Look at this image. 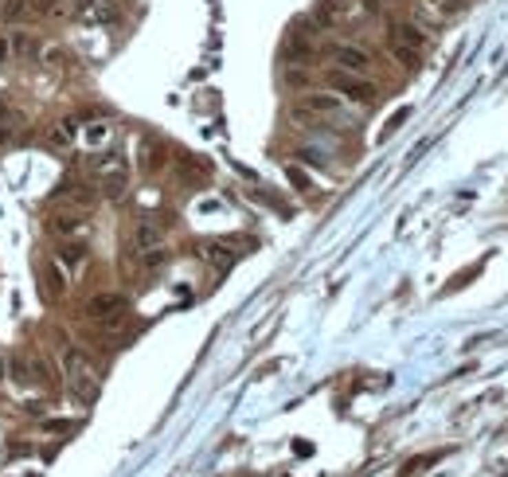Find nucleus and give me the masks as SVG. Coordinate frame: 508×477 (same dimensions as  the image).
I'll return each instance as SVG.
<instances>
[{
    "label": "nucleus",
    "instance_id": "obj_17",
    "mask_svg": "<svg viewBox=\"0 0 508 477\" xmlns=\"http://www.w3.org/2000/svg\"><path fill=\"white\" fill-rule=\"evenodd\" d=\"M141 165H145L149 172H157L160 165H165V149H160L157 141H149V145H145V157H141Z\"/></svg>",
    "mask_w": 508,
    "mask_h": 477
},
{
    "label": "nucleus",
    "instance_id": "obj_15",
    "mask_svg": "<svg viewBox=\"0 0 508 477\" xmlns=\"http://www.w3.org/2000/svg\"><path fill=\"white\" fill-rule=\"evenodd\" d=\"M8 47H12L16 59H28V55H36V39L28 36V32H12V36H8Z\"/></svg>",
    "mask_w": 508,
    "mask_h": 477
},
{
    "label": "nucleus",
    "instance_id": "obj_6",
    "mask_svg": "<svg viewBox=\"0 0 508 477\" xmlns=\"http://www.w3.org/2000/svg\"><path fill=\"white\" fill-rule=\"evenodd\" d=\"M47 227H51L55 239L67 243V239H83V235L90 231V220H86V211H78V208H63L47 220Z\"/></svg>",
    "mask_w": 508,
    "mask_h": 477
},
{
    "label": "nucleus",
    "instance_id": "obj_21",
    "mask_svg": "<svg viewBox=\"0 0 508 477\" xmlns=\"http://www.w3.org/2000/svg\"><path fill=\"white\" fill-rule=\"evenodd\" d=\"M43 430H47V434H71L74 423H67V418H47V423H43Z\"/></svg>",
    "mask_w": 508,
    "mask_h": 477
},
{
    "label": "nucleus",
    "instance_id": "obj_4",
    "mask_svg": "<svg viewBox=\"0 0 508 477\" xmlns=\"http://www.w3.org/2000/svg\"><path fill=\"white\" fill-rule=\"evenodd\" d=\"M328 83H332V90H337L340 98L356 102V106H372V102L379 98L375 83H368L363 74H344V71H332V74H328Z\"/></svg>",
    "mask_w": 508,
    "mask_h": 477
},
{
    "label": "nucleus",
    "instance_id": "obj_10",
    "mask_svg": "<svg viewBox=\"0 0 508 477\" xmlns=\"http://www.w3.org/2000/svg\"><path fill=\"white\" fill-rule=\"evenodd\" d=\"M55 262H59L67 274H74V270H83V262H86V243L83 239H67V243L55 251Z\"/></svg>",
    "mask_w": 508,
    "mask_h": 477
},
{
    "label": "nucleus",
    "instance_id": "obj_1",
    "mask_svg": "<svg viewBox=\"0 0 508 477\" xmlns=\"http://www.w3.org/2000/svg\"><path fill=\"white\" fill-rule=\"evenodd\" d=\"M125 313H129L125 294H94L86 301V321L98 325L102 332H118L125 325Z\"/></svg>",
    "mask_w": 508,
    "mask_h": 477
},
{
    "label": "nucleus",
    "instance_id": "obj_12",
    "mask_svg": "<svg viewBox=\"0 0 508 477\" xmlns=\"http://www.w3.org/2000/svg\"><path fill=\"white\" fill-rule=\"evenodd\" d=\"M74 134H78V122H74V118H63V122L51 125L47 145H51V149H67V145L74 141Z\"/></svg>",
    "mask_w": 508,
    "mask_h": 477
},
{
    "label": "nucleus",
    "instance_id": "obj_7",
    "mask_svg": "<svg viewBox=\"0 0 508 477\" xmlns=\"http://www.w3.org/2000/svg\"><path fill=\"white\" fill-rule=\"evenodd\" d=\"M328 59L337 63V71H344V74H368L372 71V55L363 47H356V43H337V47L328 51Z\"/></svg>",
    "mask_w": 508,
    "mask_h": 477
},
{
    "label": "nucleus",
    "instance_id": "obj_5",
    "mask_svg": "<svg viewBox=\"0 0 508 477\" xmlns=\"http://www.w3.org/2000/svg\"><path fill=\"white\" fill-rule=\"evenodd\" d=\"M340 110H344V98H340V94H321V90H309V94L293 106V118H301V122L309 118V122H313V118H337Z\"/></svg>",
    "mask_w": 508,
    "mask_h": 477
},
{
    "label": "nucleus",
    "instance_id": "obj_2",
    "mask_svg": "<svg viewBox=\"0 0 508 477\" xmlns=\"http://www.w3.org/2000/svg\"><path fill=\"white\" fill-rule=\"evenodd\" d=\"M94 172H98V184H102V196L109 200H121L125 196V184H129V169L118 153H98L94 157Z\"/></svg>",
    "mask_w": 508,
    "mask_h": 477
},
{
    "label": "nucleus",
    "instance_id": "obj_20",
    "mask_svg": "<svg viewBox=\"0 0 508 477\" xmlns=\"http://www.w3.org/2000/svg\"><path fill=\"white\" fill-rule=\"evenodd\" d=\"M0 125H12L16 134H20V114L8 106V98H0Z\"/></svg>",
    "mask_w": 508,
    "mask_h": 477
},
{
    "label": "nucleus",
    "instance_id": "obj_11",
    "mask_svg": "<svg viewBox=\"0 0 508 477\" xmlns=\"http://www.w3.org/2000/svg\"><path fill=\"white\" fill-rule=\"evenodd\" d=\"M391 43H399V47H411L423 55L426 47V32L419 24H391Z\"/></svg>",
    "mask_w": 508,
    "mask_h": 477
},
{
    "label": "nucleus",
    "instance_id": "obj_13",
    "mask_svg": "<svg viewBox=\"0 0 508 477\" xmlns=\"http://www.w3.org/2000/svg\"><path fill=\"white\" fill-rule=\"evenodd\" d=\"M78 8H83L86 16H94V20H118V0H83V4H78Z\"/></svg>",
    "mask_w": 508,
    "mask_h": 477
},
{
    "label": "nucleus",
    "instance_id": "obj_22",
    "mask_svg": "<svg viewBox=\"0 0 508 477\" xmlns=\"http://www.w3.org/2000/svg\"><path fill=\"white\" fill-rule=\"evenodd\" d=\"M423 4H430V8H438L442 16H454L461 8V0H423Z\"/></svg>",
    "mask_w": 508,
    "mask_h": 477
},
{
    "label": "nucleus",
    "instance_id": "obj_26",
    "mask_svg": "<svg viewBox=\"0 0 508 477\" xmlns=\"http://www.w3.org/2000/svg\"><path fill=\"white\" fill-rule=\"evenodd\" d=\"M8 55H12V47H8V39H0V63L8 59Z\"/></svg>",
    "mask_w": 508,
    "mask_h": 477
},
{
    "label": "nucleus",
    "instance_id": "obj_18",
    "mask_svg": "<svg viewBox=\"0 0 508 477\" xmlns=\"http://www.w3.org/2000/svg\"><path fill=\"white\" fill-rule=\"evenodd\" d=\"M165 262H169V251H165V246L141 251V266H145V270H157V266H165Z\"/></svg>",
    "mask_w": 508,
    "mask_h": 477
},
{
    "label": "nucleus",
    "instance_id": "obj_19",
    "mask_svg": "<svg viewBox=\"0 0 508 477\" xmlns=\"http://www.w3.org/2000/svg\"><path fill=\"white\" fill-rule=\"evenodd\" d=\"M391 55L407 67V71H414L419 67V51H411V47H399V43H391Z\"/></svg>",
    "mask_w": 508,
    "mask_h": 477
},
{
    "label": "nucleus",
    "instance_id": "obj_24",
    "mask_svg": "<svg viewBox=\"0 0 508 477\" xmlns=\"http://www.w3.org/2000/svg\"><path fill=\"white\" fill-rule=\"evenodd\" d=\"M286 83H290V86H301L305 83V71H286Z\"/></svg>",
    "mask_w": 508,
    "mask_h": 477
},
{
    "label": "nucleus",
    "instance_id": "obj_3",
    "mask_svg": "<svg viewBox=\"0 0 508 477\" xmlns=\"http://www.w3.org/2000/svg\"><path fill=\"white\" fill-rule=\"evenodd\" d=\"M63 364H67V383H71V392L78 395L83 403H90V399L98 395L94 364H90V360H86V356L78 352V348H67V360H63Z\"/></svg>",
    "mask_w": 508,
    "mask_h": 477
},
{
    "label": "nucleus",
    "instance_id": "obj_16",
    "mask_svg": "<svg viewBox=\"0 0 508 477\" xmlns=\"http://www.w3.org/2000/svg\"><path fill=\"white\" fill-rule=\"evenodd\" d=\"M28 16H36L32 12V0H8V4H4V20H8V24L28 20Z\"/></svg>",
    "mask_w": 508,
    "mask_h": 477
},
{
    "label": "nucleus",
    "instance_id": "obj_25",
    "mask_svg": "<svg viewBox=\"0 0 508 477\" xmlns=\"http://www.w3.org/2000/svg\"><path fill=\"white\" fill-rule=\"evenodd\" d=\"M12 137H16V129H12V125H0V145H8Z\"/></svg>",
    "mask_w": 508,
    "mask_h": 477
},
{
    "label": "nucleus",
    "instance_id": "obj_23",
    "mask_svg": "<svg viewBox=\"0 0 508 477\" xmlns=\"http://www.w3.org/2000/svg\"><path fill=\"white\" fill-rule=\"evenodd\" d=\"M286 172H290V180L297 184V188H301V192H309V188H313V184H309V176H305V172L297 169V165H290V169H286Z\"/></svg>",
    "mask_w": 508,
    "mask_h": 477
},
{
    "label": "nucleus",
    "instance_id": "obj_14",
    "mask_svg": "<svg viewBox=\"0 0 508 477\" xmlns=\"http://www.w3.org/2000/svg\"><path fill=\"white\" fill-rule=\"evenodd\" d=\"M204 258L215 270H227L231 262H235V251H231V246H223V243H211V246H204Z\"/></svg>",
    "mask_w": 508,
    "mask_h": 477
},
{
    "label": "nucleus",
    "instance_id": "obj_9",
    "mask_svg": "<svg viewBox=\"0 0 508 477\" xmlns=\"http://www.w3.org/2000/svg\"><path fill=\"white\" fill-rule=\"evenodd\" d=\"M153 246H165V223L157 220H141L134 227V251H153Z\"/></svg>",
    "mask_w": 508,
    "mask_h": 477
},
{
    "label": "nucleus",
    "instance_id": "obj_8",
    "mask_svg": "<svg viewBox=\"0 0 508 477\" xmlns=\"http://www.w3.org/2000/svg\"><path fill=\"white\" fill-rule=\"evenodd\" d=\"M51 204H71V208L86 211L94 204V192H90L86 184H59V188L51 192Z\"/></svg>",
    "mask_w": 508,
    "mask_h": 477
}]
</instances>
